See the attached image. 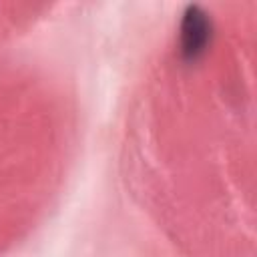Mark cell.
<instances>
[{
    "mask_svg": "<svg viewBox=\"0 0 257 257\" xmlns=\"http://www.w3.org/2000/svg\"><path fill=\"white\" fill-rule=\"evenodd\" d=\"M209 20L207 14L199 6H191L185 14L183 28H181V40H183V54L189 60H195L199 54H203L207 42H209Z\"/></svg>",
    "mask_w": 257,
    "mask_h": 257,
    "instance_id": "cell-1",
    "label": "cell"
}]
</instances>
